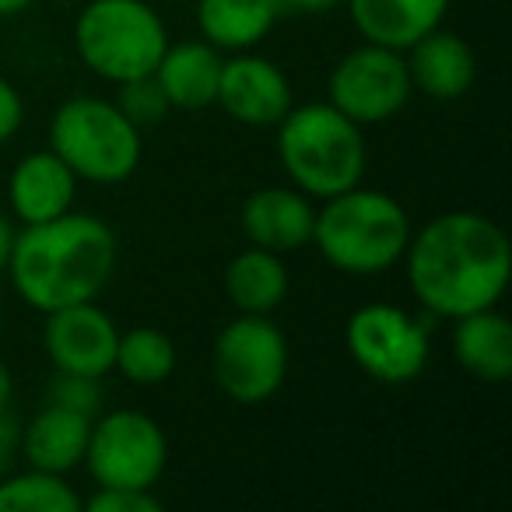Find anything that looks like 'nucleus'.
<instances>
[{"label":"nucleus","instance_id":"1","mask_svg":"<svg viewBox=\"0 0 512 512\" xmlns=\"http://www.w3.org/2000/svg\"><path fill=\"white\" fill-rule=\"evenodd\" d=\"M411 295L435 320H460L502 302L512 274L505 232L477 211H446L411 232L404 249Z\"/></svg>","mask_w":512,"mask_h":512},{"label":"nucleus","instance_id":"2","mask_svg":"<svg viewBox=\"0 0 512 512\" xmlns=\"http://www.w3.org/2000/svg\"><path fill=\"white\" fill-rule=\"evenodd\" d=\"M120 239L102 218L67 211L60 218L22 225L11 246L8 274L18 299L36 313L95 302L116 274Z\"/></svg>","mask_w":512,"mask_h":512},{"label":"nucleus","instance_id":"3","mask_svg":"<svg viewBox=\"0 0 512 512\" xmlns=\"http://www.w3.org/2000/svg\"><path fill=\"white\" fill-rule=\"evenodd\" d=\"M411 232V218L393 193L358 183L337 197L320 200L313 246L334 271L351 278H376L404 260Z\"/></svg>","mask_w":512,"mask_h":512},{"label":"nucleus","instance_id":"4","mask_svg":"<svg viewBox=\"0 0 512 512\" xmlns=\"http://www.w3.org/2000/svg\"><path fill=\"white\" fill-rule=\"evenodd\" d=\"M278 162L295 190L327 200L362 183L369 148L365 127L334 109L330 102L292 106L278 123Z\"/></svg>","mask_w":512,"mask_h":512},{"label":"nucleus","instance_id":"5","mask_svg":"<svg viewBox=\"0 0 512 512\" xmlns=\"http://www.w3.org/2000/svg\"><path fill=\"white\" fill-rule=\"evenodd\" d=\"M50 151L92 186L127 183L144 158V130L113 99L74 95L50 116Z\"/></svg>","mask_w":512,"mask_h":512},{"label":"nucleus","instance_id":"6","mask_svg":"<svg viewBox=\"0 0 512 512\" xmlns=\"http://www.w3.org/2000/svg\"><path fill=\"white\" fill-rule=\"evenodd\" d=\"M169 29L148 0H88L74 18V50L109 85L155 74Z\"/></svg>","mask_w":512,"mask_h":512},{"label":"nucleus","instance_id":"7","mask_svg":"<svg viewBox=\"0 0 512 512\" xmlns=\"http://www.w3.org/2000/svg\"><path fill=\"white\" fill-rule=\"evenodd\" d=\"M288 337L271 316L242 313L218 330L211 344V376L228 400L242 407L267 404L288 379Z\"/></svg>","mask_w":512,"mask_h":512},{"label":"nucleus","instance_id":"8","mask_svg":"<svg viewBox=\"0 0 512 512\" xmlns=\"http://www.w3.org/2000/svg\"><path fill=\"white\" fill-rule=\"evenodd\" d=\"M344 348L372 383L404 386L428 369L432 330L393 302H365L344 323Z\"/></svg>","mask_w":512,"mask_h":512},{"label":"nucleus","instance_id":"9","mask_svg":"<svg viewBox=\"0 0 512 512\" xmlns=\"http://www.w3.org/2000/svg\"><path fill=\"white\" fill-rule=\"evenodd\" d=\"M165 463L169 439L151 414L120 407L92 421L81 467H88L95 488H155Z\"/></svg>","mask_w":512,"mask_h":512},{"label":"nucleus","instance_id":"10","mask_svg":"<svg viewBox=\"0 0 512 512\" xmlns=\"http://www.w3.org/2000/svg\"><path fill=\"white\" fill-rule=\"evenodd\" d=\"M411 74L400 50L362 43L344 53L327 78V102L358 127H379L411 102Z\"/></svg>","mask_w":512,"mask_h":512},{"label":"nucleus","instance_id":"11","mask_svg":"<svg viewBox=\"0 0 512 512\" xmlns=\"http://www.w3.org/2000/svg\"><path fill=\"white\" fill-rule=\"evenodd\" d=\"M116 341L120 327L99 302H78L46 313L43 348L53 372L106 379L116 362Z\"/></svg>","mask_w":512,"mask_h":512},{"label":"nucleus","instance_id":"12","mask_svg":"<svg viewBox=\"0 0 512 512\" xmlns=\"http://www.w3.org/2000/svg\"><path fill=\"white\" fill-rule=\"evenodd\" d=\"M214 102L242 127H278L288 109L295 106V92L288 74L274 60L242 50L221 64Z\"/></svg>","mask_w":512,"mask_h":512},{"label":"nucleus","instance_id":"13","mask_svg":"<svg viewBox=\"0 0 512 512\" xmlns=\"http://www.w3.org/2000/svg\"><path fill=\"white\" fill-rule=\"evenodd\" d=\"M239 221L249 246L285 256L313 242L316 204L295 186H264L242 200Z\"/></svg>","mask_w":512,"mask_h":512},{"label":"nucleus","instance_id":"14","mask_svg":"<svg viewBox=\"0 0 512 512\" xmlns=\"http://www.w3.org/2000/svg\"><path fill=\"white\" fill-rule=\"evenodd\" d=\"M74 197H78V176L50 148L22 155L8 176L11 218H18L22 225L60 218L74 207Z\"/></svg>","mask_w":512,"mask_h":512},{"label":"nucleus","instance_id":"15","mask_svg":"<svg viewBox=\"0 0 512 512\" xmlns=\"http://www.w3.org/2000/svg\"><path fill=\"white\" fill-rule=\"evenodd\" d=\"M411 88L435 102H456L474 88L477 57L463 36L449 29H432L404 50Z\"/></svg>","mask_w":512,"mask_h":512},{"label":"nucleus","instance_id":"16","mask_svg":"<svg viewBox=\"0 0 512 512\" xmlns=\"http://www.w3.org/2000/svg\"><path fill=\"white\" fill-rule=\"evenodd\" d=\"M92 421L88 414L67 411L60 404L46 400L43 411L22 428L18 435V453L25 463L36 470H50V474H71L74 467L85 463L88 435H92Z\"/></svg>","mask_w":512,"mask_h":512},{"label":"nucleus","instance_id":"17","mask_svg":"<svg viewBox=\"0 0 512 512\" xmlns=\"http://www.w3.org/2000/svg\"><path fill=\"white\" fill-rule=\"evenodd\" d=\"M351 25L365 43L390 46L404 53L411 43L446 22L453 0H344Z\"/></svg>","mask_w":512,"mask_h":512},{"label":"nucleus","instance_id":"18","mask_svg":"<svg viewBox=\"0 0 512 512\" xmlns=\"http://www.w3.org/2000/svg\"><path fill=\"white\" fill-rule=\"evenodd\" d=\"M221 64H225V57L211 43L183 39V43L165 46L155 67V81L172 109H207L218 99Z\"/></svg>","mask_w":512,"mask_h":512},{"label":"nucleus","instance_id":"19","mask_svg":"<svg viewBox=\"0 0 512 512\" xmlns=\"http://www.w3.org/2000/svg\"><path fill=\"white\" fill-rule=\"evenodd\" d=\"M453 358L467 376L481 383H509L512 379V323L498 306L477 309L453 320Z\"/></svg>","mask_w":512,"mask_h":512},{"label":"nucleus","instance_id":"20","mask_svg":"<svg viewBox=\"0 0 512 512\" xmlns=\"http://www.w3.org/2000/svg\"><path fill=\"white\" fill-rule=\"evenodd\" d=\"M285 15L281 0H197L200 39L221 53L260 46Z\"/></svg>","mask_w":512,"mask_h":512},{"label":"nucleus","instance_id":"21","mask_svg":"<svg viewBox=\"0 0 512 512\" xmlns=\"http://www.w3.org/2000/svg\"><path fill=\"white\" fill-rule=\"evenodd\" d=\"M292 274L281 253L260 246H246L225 267V295L239 313L271 316L288 299Z\"/></svg>","mask_w":512,"mask_h":512},{"label":"nucleus","instance_id":"22","mask_svg":"<svg viewBox=\"0 0 512 512\" xmlns=\"http://www.w3.org/2000/svg\"><path fill=\"white\" fill-rule=\"evenodd\" d=\"M179 351L165 330L158 327H134L116 341L113 372H120L134 386H158L176 372Z\"/></svg>","mask_w":512,"mask_h":512},{"label":"nucleus","instance_id":"23","mask_svg":"<svg viewBox=\"0 0 512 512\" xmlns=\"http://www.w3.org/2000/svg\"><path fill=\"white\" fill-rule=\"evenodd\" d=\"M85 498L50 470H22L0 477V512H81Z\"/></svg>","mask_w":512,"mask_h":512},{"label":"nucleus","instance_id":"24","mask_svg":"<svg viewBox=\"0 0 512 512\" xmlns=\"http://www.w3.org/2000/svg\"><path fill=\"white\" fill-rule=\"evenodd\" d=\"M116 106L123 109V116H127L134 127L148 130V127H158V123L169 116V99H165V92L158 88L155 74H144V78H134V81H123V85H116Z\"/></svg>","mask_w":512,"mask_h":512},{"label":"nucleus","instance_id":"25","mask_svg":"<svg viewBox=\"0 0 512 512\" xmlns=\"http://www.w3.org/2000/svg\"><path fill=\"white\" fill-rule=\"evenodd\" d=\"M102 379H88V376H71V372H57L50 383L46 400L60 404L67 411L88 414V418H99L102 414Z\"/></svg>","mask_w":512,"mask_h":512},{"label":"nucleus","instance_id":"26","mask_svg":"<svg viewBox=\"0 0 512 512\" xmlns=\"http://www.w3.org/2000/svg\"><path fill=\"white\" fill-rule=\"evenodd\" d=\"M88 512H162L151 488H95L85 498Z\"/></svg>","mask_w":512,"mask_h":512},{"label":"nucleus","instance_id":"27","mask_svg":"<svg viewBox=\"0 0 512 512\" xmlns=\"http://www.w3.org/2000/svg\"><path fill=\"white\" fill-rule=\"evenodd\" d=\"M25 123V99L4 74H0V148L22 130Z\"/></svg>","mask_w":512,"mask_h":512},{"label":"nucleus","instance_id":"28","mask_svg":"<svg viewBox=\"0 0 512 512\" xmlns=\"http://www.w3.org/2000/svg\"><path fill=\"white\" fill-rule=\"evenodd\" d=\"M18 435H22L18 421L8 411H0V477L11 474V467L18 460Z\"/></svg>","mask_w":512,"mask_h":512},{"label":"nucleus","instance_id":"29","mask_svg":"<svg viewBox=\"0 0 512 512\" xmlns=\"http://www.w3.org/2000/svg\"><path fill=\"white\" fill-rule=\"evenodd\" d=\"M344 0H281L285 11H299V15H327V11L341 8Z\"/></svg>","mask_w":512,"mask_h":512},{"label":"nucleus","instance_id":"30","mask_svg":"<svg viewBox=\"0 0 512 512\" xmlns=\"http://www.w3.org/2000/svg\"><path fill=\"white\" fill-rule=\"evenodd\" d=\"M15 221H11V214L0 211V271H8V260H11V246H15Z\"/></svg>","mask_w":512,"mask_h":512},{"label":"nucleus","instance_id":"31","mask_svg":"<svg viewBox=\"0 0 512 512\" xmlns=\"http://www.w3.org/2000/svg\"><path fill=\"white\" fill-rule=\"evenodd\" d=\"M11 393H15V379H11L8 362H4V358H0V411H8V404H11Z\"/></svg>","mask_w":512,"mask_h":512},{"label":"nucleus","instance_id":"32","mask_svg":"<svg viewBox=\"0 0 512 512\" xmlns=\"http://www.w3.org/2000/svg\"><path fill=\"white\" fill-rule=\"evenodd\" d=\"M25 8H32V0H0V18H15Z\"/></svg>","mask_w":512,"mask_h":512}]
</instances>
